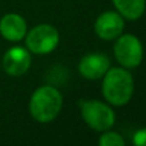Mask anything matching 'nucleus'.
<instances>
[{
	"mask_svg": "<svg viewBox=\"0 0 146 146\" xmlns=\"http://www.w3.org/2000/svg\"><path fill=\"white\" fill-rule=\"evenodd\" d=\"M103 95L110 105L123 106L131 100L135 90L132 74L127 68H109L103 76Z\"/></svg>",
	"mask_w": 146,
	"mask_h": 146,
	"instance_id": "nucleus-1",
	"label": "nucleus"
},
{
	"mask_svg": "<svg viewBox=\"0 0 146 146\" xmlns=\"http://www.w3.org/2000/svg\"><path fill=\"white\" fill-rule=\"evenodd\" d=\"M63 105V96L53 86H41L32 94L28 104L30 114L36 122L49 123L58 117Z\"/></svg>",
	"mask_w": 146,
	"mask_h": 146,
	"instance_id": "nucleus-2",
	"label": "nucleus"
},
{
	"mask_svg": "<svg viewBox=\"0 0 146 146\" xmlns=\"http://www.w3.org/2000/svg\"><path fill=\"white\" fill-rule=\"evenodd\" d=\"M80 108L83 121L94 131L104 132L115 123V114L108 104L98 100H82Z\"/></svg>",
	"mask_w": 146,
	"mask_h": 146,
	"instance_id": "nucleus-3",
	"label": "nucleus"
},
{
	"mask_svg": "<svg viewBox=\"0 0 146 146\" xmlns=\"http://www.w3.org/2000/svg\"><path fill=\"white\" fill-rule=\"evenodd\" d=\"M26 46L30 53L44 55L49 54L58 46L59 32L54 26L42 23L26 33Z\"/></svg>",
	"mask_w": 146,
	"mask_h": 146,
	"instance_id": "nucleus-4",
	"label": "nucleus"
},
{
	"mask_svg": "<svg viewBox=\"0 0 146 146\" xmlns=\"http://www.w3.org/2000/svg\"><path fill=\"white\" fill-rule=\"evenodd\" d=\"M114 55L123 68H136L141 64L144 48L139 37L131 33L119 35L114 44Z\"/></svg>",
	"mask_w": 146,
	"mask_h": 146,
	"instance_id": "nucleus-5",
	"label": "nucleus"
},
{
	"mask_svg": "<svg viewBox=\"0 0 146 146\" xmlns=\"http://www.w3.org/2000/svg\"><path fill=\"white\" fill-rule=\"evenodd\" d=\"M3 68L5 73L12 77L23 76L31 67V54L26 48L13 46L5 51L3 56Z\"/></svg>",
	"mask_w": 146,
	"mask_h": 146,
	"instance_id": "nucleus-6",
	"label": "nucleus"
},
{
	"mask_svg": "<svg viewBox=\"0 0 146 146\" xmlns=\"http://www.w3.org/2000/svg\"><path fill=\"white\" fill-rule=\"evenodd\" d=\"M94 28L95 33L103 40H115L124 30V19L118 12L108 10L98 17Z\"/></svg>",
	"mask_w": 146,
	"mask_h": 146,
	"instance_id": "nucleus-7",
	"label": "nucleus"
},
{
	"mask_svg": "<svg viewBox=\"0 0 146 146\" xmlns=\"http://www.w3.org/2000/svg\"><path fill=\"white\" fill-rule=\"evenodd\" d=\"M110 68V60L103 53H90L78 63V71L83 78L99 80Z\"/></svg>",
	"mask_w": 146,
	"mask_h": 146,
	"instance_id": "nucleus-8",
	"label": "nucleus"
},
{
	"mask_svg": "<svg viewBox=\"0 0 146 146\" xmlns=\"http://www.w3.org/2000/svg\"><path fill=\"white\" fill-rule=\"evenodd\" d=\"M27 33V23L22 15L17 13H7L0 19V35L8 41L17 42L25 38Z\"/></svg>",
	"mask_w": 146,
	"mask_h": 146,
	"instance_id": "nucleus-9",
	"label": "nucleus"
},
{
	"mask_svg": "<svg viewBox=\"0 0 146 146\" xmlns=\"http://www.w3.org/2000/svg\"><path fill=\"white\" fill-rule=\"evenodd\" d=\"M113 4L123 18L136 21L145 13L146 0H113Z\"/></svg>",
	"mask_w": 146,
	"mask_h": 146,
	"instance_id": "nucleus-10",
	"label": "nucleus"
},
{
	"mask_svg": "<svg viewBox=\"0 0 146 146\" xmlns=\"http://www.w3.org/2000/svg\"><path fill=\"white\" fill-rule=\"evenodd\" d=\"M124 140L119 133L113 131H104V133L99 139V145L100 146H124Z\"/></svg>",
	"mask_w": 146,
	"mask_h": 146,
	"instance_id": "nucleus-11",
	"label": "nucleus"
},
{
	"mask_svg": "<svg viewBox=\"0 0 146 146\" xmlns=\"http://www.w3.org/2000/svg\"><path fill=\"white\" fill-rule=\"evenodd\" d=\"M132 142L136 146H146V128H141L135 132Z\"/></svg>",
	"mask_w": 146,
	"mask_h": 146,
	"instance_id": "nucleus-12",
	"label": "nucleus"
}]
</instances>
